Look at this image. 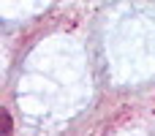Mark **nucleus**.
<instances>
[{
  "instance_id": "nucleus-1",
  "label": "nucleus",
  "mask_w": 155,
  "mask_h": 136,
  "mask_svg": "<svg viewBox=\"0 0 155 136\" xmlns=\"http://www.w3.org/2000/svg\"><path fill=\"white\" fill-rule=\"evenodd\" d=\"M3 136H11V117H8V112H3Z\"/></svg>"
}]
</instances>
